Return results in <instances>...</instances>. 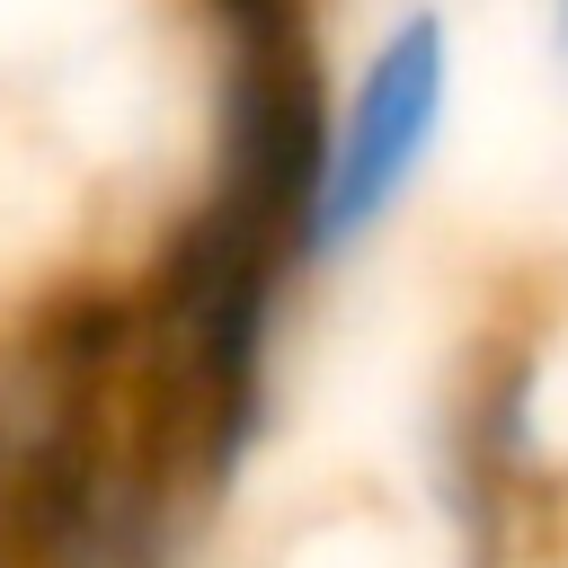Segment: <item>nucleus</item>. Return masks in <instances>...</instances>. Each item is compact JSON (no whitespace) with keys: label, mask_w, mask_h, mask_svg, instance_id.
<instances>
[{"label":"nucleus","mask_w":568,"mask_h":568,"mask_svg":"<svg viewBox=\"0 0 568 568\" xmlns=\"http://www.w3.org/2000/svg\"><path fill=\"white\" fill-rule=\"evenodd\" d=\"M444 106H453V18L435 0H417L373 36L346 106H328V160H320V195H311V257H346L399 213V195L435 160Z\"/></svg>","instance_id":"nucleus-1"},{"label":"nucleus","mask_w":568,"mask_h":568,"mask_svg":"<svg viewBox=\"0 0 568 568\" xmlns=\"http://www.w3.org/2000/svg\"><path fill=\"white\" fill-rule=\"evenodd\" d=\"M541 44H550V71L568 80V0H541Z\"/></svg>","instance_id":"nucleus-2"}]
</instances>
